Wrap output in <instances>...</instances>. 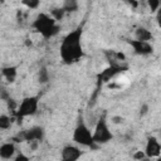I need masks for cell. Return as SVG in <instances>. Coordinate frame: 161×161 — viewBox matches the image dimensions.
Masks as SVG:
<instances>
[{
	"instance_id": "cell-1",
	"label": "cell",
	"mask_w": 161,
	"mask_h": 161,
	"mask_svg": "<svg viewBox=\"0 0 161 161\" xmlns=\"http://www.w3.org/2000/svg\"><path fill=\"white\" fill-rule=\"evenodd\" d=\"M82 36H83V26L79 25L63 38L59 48V54L65 64H72L79 60L84 55L82 47Z\"/></svg>"
},
{
	"instance_id": "cell-2",
	"label": "cell",
	"mask_w": 161,
	"mask_h": 161,
	"mask_svg": "<svg viewBox=\"0 0 161 161\" xmlns=\"http://www.w3.org/2000/svg\"><path fill=\"white\" fill-rule=\"evenodd\" d=\"M31 26L44 39H50V38L55 36L60 30V25H58L57 21L47 13H39L35 16Z\"/></svg>"
},
{
	"instance_id": "cell-3",
	"label": "cell",
	"mask_w": 161,
	"mask_h": 161,
	"mask_svg": "<svg viewBox=\"0 0 161 161\" xmlns=\"http://www.w3.org/2000/svg\"><path fill=\"white\" fill-rule=\"evenodd\" d=\"M39 108V97L38 96H28L21 99V102L18 104L15 117L18 119V123H21V119L29 116H34L38 112Z\"/></svg>"
},
{
	"instance_id": "cell-4",
	"label": "cell",
	"mask_w": 161,
	"mask_h": 161,
	"mask_svg": "<svg viewBox=\"0 0 161 161\" xmlns=\"http://www.w3.org/2000/svg\"><path fill=\"white\" fill-rule=\"evenodd\" d=\"M72 138L77 145H80V146H84V147H91V148L97 147V145L93 141L92 131L89 130V127L83 121H79L77 123V126L73 131Z\"/></svg>"
},
{
	"instance_id": "cell-5",
	"label": "cell",
	"mask_w": 161,
	"mask_h": 161,
	"mask_svg": "<svg viewBox=\"0 0 161 161\" xmlns=\"http://www.w3.org/2000/svg\"><path fill=\"white\" fill-rule=\"evenodd\" d=\"M92 136H93V141L96 145H104V143H108L109 141H112L113 133L109 131L104 113L98 118V121L94 126V130L92 131Z\"/></svg>"
},
{
	"instance_id": "cell-6",
	"label": "cell",
	"mask_w": 161,
	"mask_h": 161,
	"mask_svg": "<svg viewBox=\"0 0 161 161\" xmlns=\"http://www.w3.org/2000/svg\"><path fill=\"white\" fill-rule=\"evenodd\" d=\"M127 69H128L127 64H123V63L109 64L106 69H103V70L97 75V86H102L103 83L109 82L112 78H114V77L118 75L119 73H123V72L127 70Z\"/></svg>"
},
{
	"instance_id": "cell-7",
	"label": "cell",
	"mask_w": 161,
	"mask_h": 161,
	"mask_svg": "<svg viewBox=\"0 0 161 161\" xmlns=\"http://www.w3.org/2000/svg\"><path fill=\"white\" fill-rule=\"evenodd\" d=\"M44 136H45V131H44V128L42 126H33V127L20 132L14 140H16V142H23V141L33 142V141H36V142L40 143L44 140Z\"/></svg>"
},
{
	"instance_id": "cell-8",
	"label": "cell",
	"mask_w": 161,
	"mask_h": 161,
	"mask_svg": "<svg viewBox=\"0 0 161 161\" xmlns=\"http://www.w3.org/2000/svg\"><path fill=\"white\" fill-rule=\"evenodd\" d=\"M143 153L150 160L153 158V157H158L160 156V153H161V145H160L158 140L155 136H148L147 137Z\"/></svg>"
},
{
	"instance_id": "cell-9",
	"label": "cell",
	"mask_w": 161,
	"mask_h": 161,
	"mask_svg": "<svg viewBox=\"0 0 161 161\" xmlns=\"http://www.w3.org/2000/svg\"><path fill=\"white\" fill-rule=\"evenodd\" d=\"M127 43L133 49V53L137 55H150L153 52V47L148 42H140L136 39H128Z\"/></svg>"
},
{
	"instance_id": "cell-10",
	"label": "cell",
	"mask_w": 161,
	"mask_h": 161,
	"mask_svg": "<svg viewBox=\"0 0 161 161\" xmlns=\"http://www.w3.org/2000/svg\"><path fill=\"white\" fill-rule=\"evenodd\" d=\"M80 156H82L80 148L74 145H65L60 151L62 161H78Z\"/></svg>"
},
{
	"instance_id": "cell-11",
	"label": "cell",
	"mask_w": 161,
	"mask_h": 161,
	"mask_svg": "<svg viewBox=\"0 0 161 161\" xmlns=\"http://www.w3.org/2000/svg\"><path fill=\"white\" fill-rule=\"evenodd\" d=\"M15 143L14 142H4L0 146V158L3 160H10L15 155Z\"/></svg>"
},
{
	"instance_id": "cell-12",
	"label": "cell",
	"mask_w": 161,
	"mask_h": 161,
	"mask_svg": "<svg viewBox=\"0 0 161 161\" xmlns=\"http://www.w3.org/2000/svg\"><path fill=\"white\" fill-rule=\"evenodd\" d=\"M1 75L9 82V83H14L16 77H18V67L16 65H8L4 67L1 69Z\"/></svg>"
},
{
	"instance_id": "cell-13",
	"label": "cell",
	"mask_w": 161,
	"mask_h": 161,
	"mask_svg": "<svg viewBox=\"0 0 161 161\" xmlns=\"http://www.w3.org/2000/svg\"><path fill=\"white\" fill-rule=\"evenodd\" d=\"M152 38H153V35H152V33L147 28H143V26L136 28V30H135V39L136 40L148 42L150 43V40H152Z\"/></svg>"
},
{
	"instance_id": "cell-14",
	"label": "cell",
	"mask_w": 161,
	"mask_h": 161,
	"mask_svg": "<svg viewBox=\"0 0 161 161\" xmlns=\"http://www.w3.org/2000/svg\"><path fill=\"white\" fill-rule=\"evenodd\" d=\"M78 3L75 0H65L62 4V9L64 10V13H74L78 10Z\"/></svg>"
},
{
	"instance_id": "cell-15",
	"label": "cell",
	"mask_w": 161,
	"mask_h": 161,
	"mask_svg": "<svg viewBox=\"0 0 161 161\" xmlns=\"http://www.w3.org/2000/svg\"><path fill=\"white\" fill-rule=\"evenodd\" d=\"M38 82L40 84H45L49 82V72L47 67H40V69L38 70Z\"/></svg>"
},
{
	"instance_id": "cell-16",
	"label": "cell",
	"mask_w": 161,
	"mask_h": 161,
	"mask_svg": "<svg viewBox=\"0 0 161 161\" xmlns=\"http://www.w3.org/2000/svg\"><path fill=\"white\" fill-rule=\"evenodd\" d=\"M13 125L11 117L8 114H0V130H9Z\"/></svg>"
},
{
	"instance_id": "cell-17",
	"label": "cell",
	"mask_w": 161,
	"mask_h": 161,
	"mask_svg": "<svg viewBox=\"0 0 161 161\" xmlns=\"http://www.w3.org/2000/svg\"><path fill=\"white\" fill-rule=\"evenodd\" d=\"M64 10L62 9V8H54V9H52L50 10V16L55 20V21H59V20H62L63 19V16H64Z\"/></svg>"
},
{
	"instance_id": "cell-18",
	"label": "cell",
	"mask_w": 161,
	"mask_h": 161,
	"mask_svg": "<svg viewBox=\"0 0 161 161\" xmlns=\"http://www.w3.org/2000/svg\"><path fill=\"white\" fill-rule=\"evenodd\" d=\"M24 6H26L28 9H30V10H33V9H36V8H39V5H40V1L39 0H24L23 3H21Z\"/></svg>"
},
{
	"instance_id": "cell-19",
	"label": "cell",
	"mask_w": 161,
	"mask_h": 161,
	"mask_svg": "<svg viewBox=\"0 0 161 161\" xmlns=\"http://www.w3.org/2000/svg\"><path fill=\"white\" fill-rule=\"evenodd\" d=\"M147 5H148V8H150V10L152 13H156L161 8V3L158 0H148L147 1Z\"/></svg>"
},
{
	"instance_id": "cell-20",
	"label": "cell",
	"mask_w": 161,
	"mask_h": 161,
	"mask_svg": "<svg viewBox=\"0 0 161 161\" xmlns=\"http://www.w3.org/2000/svg\"><path fill=\"white\" fill-rule=\"evenodd\" d=\"M6 103H8V108L15 113V112H16V108H18V104L15 103V101H14L13 98H9V99L6 101Z\"/></svg>"
},
{
	"instance_id": "cell-21",
	"label": "cell",
	"mask_w": 161,
	"mask_h": 161,
	"mask_svg": "<svg viewBox=\"0 0 161 161\" xmlns=\"http://www.w3.org/2000/svg\"><path fill=\"white\" fill-rule=\"evenodd\" d=\"M148 104L147 103H143V104H141V107H140V116L141 117H143V116H146L147 113H148Z\"/></svg>"
},
{
	"instance_id": "cell-22",
	"label": "cell",
	"mask_w": 161,
	"mask_h": 161,
	"mask_svg": "<svg viewBox=\"0 0 161 161\" xmlns=\"http://www.w3.org/2000/svg\"><path fill=\"white\" fill-rule=\"evenodd\" d=\"M13 161H30V158H29L25 153L20 152V153H18V155L15 156V158H14Z\"/></svg>"
},
{
	"instance_id": "cell-23",
	"label": "cell",
	"mask_w": 161,
	"mask_h": 161,
	"mask_svg": "<svg viewBox=\"0 0 161 161\" xmlns=\"http://www.w3.org/2000/svg\"><path fill=\"white\" fill-rule=\"evenodd\" d=\"M133 157H135L136 160H138V161H142L143 158H146V156H145L143 151H137V152L133 155Z\"/></svg>"
},
{
	"instance_id": "cell-24",
	"label": "cell",
	"mask_w": 161,
	"mask_h": 161,
	"mask_svg": "<svg viewBox=\"0 0 161 161\" xmlns=\"http://www.w3.org/2000/svg\"><path fill=\"white\" fill-rule=\"evenodd\" d=\"M112 122L116 123V125H118V123H122L123 122V118L121 116H113L112 117Z\"/></svg>"
},
{
	"instance_id": "cell-25",
	"label": "cell",
	"mask_w": 161,
	"mask_h": 161,
	"mask_svg": "<svg viewBox=\"0 0 161 161\" xmlns=\"http://www.w3.org/2000/svg\"><path fill=\"white\" fill-rule=\"evenodd\" d=\"M29 146H30V148H31V150H36V148H38V146H39V142H36V141L29 142Z\"/></svg>"
},
{
	"instance_id": "cell-26",
	"label": "cell",
	"mask_w": 161,
	"mask_h": 161,
	"mask_svg": "<svg viewBox=\"0 0 161 161\" xmlns=\"http://www.w3.org/2000/svg\"><path fill=\"white\" fill-rule=\"evenodd\" d=\"M0 80H1V77H0Z\"/></svg>"
}]
</instances>
